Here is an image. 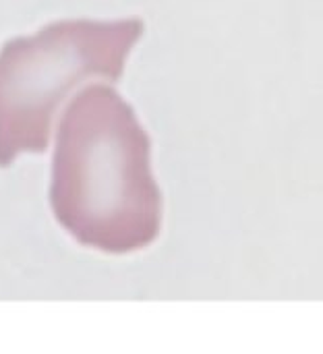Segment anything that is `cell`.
<instances>
[{"label":"cell","mask_w":323,"mask_h":354,"mask_svg":"<svg viewBox=\"0 0 323 354\" xmlns=\"http://www.w3.org/2000/svg\"><path fill=\"white\" fill-rule=\"evenodd\" d=\"M149 151V135L116 89L98 83L79 91L60 118L52 162L50 203L60 226L112 255L151 245L162 193Z\"/></svg>","instance_id":"1"},{"label":"cell","mask_w":323,"mask_h":354,"mask_svg":"<svg viewBox=\"0 0 323 354\" xmlns=\"http://www.w3.org/2000/svg\"><path fill=\"white\" fill-rule=\"evenodd\" d=\"M141 19H64L0 50V168L17 156L46 151L62 100L81 83L120 79L143 35Z\"/></svg>","instance_id":"2"}]
</instances>
